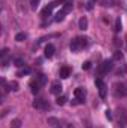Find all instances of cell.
<instances>
[{
	"label": "cell",
	"mask_w": 127,
	"mask_h": 128,
	"mask_svg": "<svg viewBox=\"0 0 127 128\" xmlns=\"http://www.w3.org/2000/svg\"><path fill=\"white\" fill-rule=\"evenodd\" d=\"M96 86L99 88V94L102 98H105L106 97V85H105V82L99 78V79H96Z\"/></svg>",
	"instance_id": "obj_5"
},
{
	"label": "cell",
	"mask_w": 127,
	"mask_h": 128,
	"mask_svg": "<svg viewBox=\"0 0 127 128\" xmlns=\"http://www.w3.org/2000/svg\"><path fill=\"white\" fill-rule=\"evenodd\" d=\"M112 67H114V60H105L103 63L100 64V73L103 74V73H108V72H111L112 70Z\"/></svg>",
	"instance_id": "obj_2"
},
{
	"label": "cell",
	"mask_w": 127,
	"mask_h": 128,
	"mask_svg": "<svg viewBox=\"0 0 127 128\" xmlns=\"http://www.w3.org/2000/svg\"><path fill=\"white\" fill-rule=\"evenodd\" d=\"M54 52H55L54 45H52V43H48L46 48H45V57H46V58H51V57L54 55Z\"/></svg>",
	"instance_id": "obj_9"
},
{
	"label": "cell",
	"mask_w": 127,
	"mask_h": 128,
	"mask_svg": "<svg viewBox=\"0 0 127 128\" xmlns=\"http://www.w3.org/2000/svg\"><path fill=\"white\" fill-rule=\"evenodd\" d=\"M15 66H18V67H23V66H24V60H21V58H17V60H15Z\"/></svg>",
	"instance_id": "obj_25"
},
{
	"label": "cell",
	"mask_w": 127,
	"mask_h": 128,
	"mask_svg": "<svg viewBox=\"0 0 127 128\" xmlns=\"http://www.w3.org/2000/svg\"><path fill=\"white\" fill-rule=\"evenodd\" d=\"M114 43H115V46H120V45H121V40H120V39H115Z\"/></svg>",
	"instance_id": "obj_30"
},
{
	"label": "cell",
	"mask_w": 127,
	"mask_h": 128,
	"mask_svg": "<svg viewBox=\"0 0 127 128\" xmlns=\"http://www.w3.org/2000/svg\"><path fill=\"white\" fill-rule=\"evenodd\" d=\"M106 118H108V119H112V115H111V110H106Z\"/></svg>",
	"instance_id": "obj_29"
},
{
	"label": "cell",
	"mask_w": 127,
	"mask_h": 128,
	"mask_svg": "<svg viewBox=\"0 0 127 128\" xmlns=\"http://www.w3.org/2000/svg\"><path fill=\"white\" fill-rule=\"evenodd\" d=\"M112 60H114V61H120V60H123V52L117 49V51L114 52V57H112Z\"/></svg>",
	"instance_id": "obj_17"
},
{
	"label": "cell",
	"mask_w": 127,
	"mask_h": 128,
	"mask_svg": "<svg viewBox=\"0 0 127 128\" xmlns=\"http://www.w3.org/2000/svg\"><path fill=\"white\" fill-rule=\"evenodd\" d=\"M39 2H40V0H32V8H33V9H36V8H37Z\"/></svg>",
	"instance_id": "obj_28"
},
{
	"label": "cell",
	"mask_w": 127,
	"mask_h": 128,
	"mask_svg": "<svg viewBox=\"0 0 127 128\" xmlns=\"http://www.w3.org/2000/svg\"><path fill=\"white\" fill-rule=\"evenodd\" d=\"M11 88H12L14 91H18V84H17V82H11Z\"/></svg>",
	"instance_id": "obj_27"
},
{
	"label": "cell",
	"mask_w": 127,
	"mask_h": 128,
	"mask_svg": "<svg viewBox=\"0 0 127 128\" xmlns=\"http://www.w3.org/2000/svg\"><path fill=\"white\" fill-rule=\"evenodd\" d=\"M87 27H88V20H87V16L79 18V28H81V30H87Z\"/></svg>",
	"instance_id": "obj_12"
},
{
	"label": "cell",
	"mask_w": 127,
	"mask_h": 128,
	"mask_svg": "<svg viewBox=\"0 0 127 128\" xmlns=\"http://www.w3.org/2000/svg\"><path fill=\"white\" fill-rule=\"evenodd\" d=\"M70 76V68L69 67H61L60 68V78L61 79H67Z\"/></svg>",
	"instance_id": "obj_10"
},
{
	"label": "cell",
	"mask_w": 127,
	"mask_h": 128,
	"mask_svg": "<svg viewBox=\"0 0 127 128\" xmlns=\"http://www.w3.org/2000/svg\"><path fill=\"white\" fill-rule=\"evenodd\" d=\"M55 6H57V2H52V3H49L48 6H45V8H43V10H42V14H40V15H42L43 18L49 16V15H51V12H52V9H54Z\"/></svg>",
	"instance_id": "obj_7"
},
{
	"label": "cell",
	"mask_w": 127,
	"mask_h": 128,
	"mask_svg": "<svg viewBox=\"0 0 127 128\" xmlns=\"http://www.w3.org/2000/svg\"><path fill=\"white\" fill-rule=\"evenodd\" d=\"M30 86H32V92H33V94H36V92L39 91V88H40L42 85H40V84H39V82H37V80L34 79V80H32V82H30Z\"/></svg>",
	"instance_id": "obj_14"
},
{
	"label": "cell",
	"mask_w": 127,
	"mask_h": 128,
	"mask_svg": "<svg viewBox=\"0 0 127 128\" xmlns=\"http://www.w3.org/2000/svg\"><path fill=\"white\" fill-rule=\"evenodd\" d=\"M82 103H84V98H76V97H75V100L72 101L73 106H76V104H82Z\"/></svg>",
	"instance_id": "obj_24"
},
{
	"label": "cell",
	"mask_w": 127,
	"mask_h": 128,
	"mask_svg": "<svg viewBox=\"0 0 127 128\" xmlns=\"http://www.w3.org/2000/svg\"><path fill=\"white\" fill-rule=\"evenodd\" d=\"M36 80H37L40 85H45V84H46V76H45V74H37V76H36Z\"/></svg>",
	"instance_id": "obj_18"
},
{
	"label": "cell",
	"mask_w": 127,
	"mask_h": 128,
	"mask_svg": "<svg viewBox=\"0 0 127 128\" xmlns=\"http://www.w3.org/2000/svg\"><path fill=\"white\" fill-rule=\"evenodd\" d=\"M90 67H91V63H90V61H85V63L82 64V68H84V70H88Z\"/></svg>",
	"instance_id": "obj_26"
},
{
	"label": "cell",
	"mask_w": 127,
	"mask_h": 128,
	"mask_svg": "<svg viewBox=\"0 0 127 128\" xmlns=\"http://www.w3.org/2000/svg\"><path fill=\"white\" fill-rule=\"evenodd\" d=\"M72 6H73V4H72V2H66V3H64V6L61 8V10H63L64 15H67V14L72 10Z\"/></svg>",
	"instance_id": "obj_15"
},
{
	"label": "cell",
	"mask_w": 127,
	"mask_h": 128,
	"mask_svg": "<svg viewBox=\"0 0 127 128\" xmlns=\"http://www.w3.org/2000/svg\"><path fill=\"white\" fill-rule=\"evenodd\" d=\"M33 107H34V109H39V110H46L49 106H48V103H46L43 98H37V100L33 101Z\"/></svg>",
	"instance_id": "obj_4"
},
{
	"label": "cell",
	"mask_w": 127,
	"mask_h": 128,
	"mask_svg": "<svg viewBox=\"0 0 127 128\" xmlns=\"http://www.w3.org/2000/svg\"><path fill=\"white\" fill-rule=\"evenodd\" d=\"M73 94H75L76 98H85V94H87V92H85V90H84V88H76Z\"/></svg>",
	"instance_id": "obj_13"
},
{
	"label": "cell",
	"mask_w": 127,
	"mask_h": 128,
	"mask_svg": "<svg viewBox=\"0 0 127 128\" xmlns=\"http://www.w3.org/2000/svg\"><path fill=\"white\" fill-rule=\"evenodd\" d=\"M11 128H21V119H14L11 122Z\"/></svg>",
	"instance_id": "obj_20"
},
{
	"label": "cell",
	"mask_w": 127,
	"mask_h": 128,
	"mask_svg": "<svg viewBox=\"0 0 127 128\" xmlns=\"http://www.w3.org/2000/svg\"><path fill=\"white\" fill-rule=\"evenodd\" d=\"M29 73H30V68H29V67H24V68H21V70L17 72V76L23 78V76H26V74H29Z\"/></svg>",
	"instance_id": "obj_16"
},
{
	"label": "cell",
	"mask_w": 127,
	"mask_h": 128,
	"mask_svg": "<svg viewBox=\"0 0 127 128\" xmlns=\"http://www.w3.org/2000/svg\"><path fill=\"white\" fill-rule=\"evenodd\" d=\"M46 122H48V125L51 128H61V122H60L57 118H54V116H49Z\"/></svg>",
	"instance_id": "obj_8"
},
{
	"label": "cell",
	"mask_w": 127,
	"mask_h": 128,
	"mask_svg": "<svg viewBox=\"0 0 127 128\" xmlns=\"http://www.w3.org/2000/svg\"><path fill=\"white\" fill-rule=\"evenodd\" d=\"M115 96L117 97H127V86L124 84H117L115 85Z\"/></svg>",
	"instance_id": "obj_3"
},
{
	"label": "cell",
	"mask_w": 127,
	"mask_h": 128,
	"mask_svg": "<svg viewBox=\"0 0 127 128\" xmlns=\"http://www.w3.org/2000/svg\"><path fill=\"white\" fill-rule=\"evenodd\" d=\"M118 115H120V121L123 122V125H127V112H126V109H120Z\"/></svg>",
	"instance_id": "obj_11"
},
{
	"label": "cell",
	"mask_w": 127,
	"mask_h": 128,
	"mask_svg": "<svg viewBox=\"0 0 127 128\" xmlns=\"http://www.w3.org/2000/svg\"><path fill=\"white\" fill-rule=\"evenodd\" d=\"M61 91H63V85H61V82H60V80H54L52 85H51V92L55 94V96H60Z\"/></svg>",
	"instance_id": "obj_6"
},
{
	"label": "cell",
	"mask_w": 127,
	"mask_h": 128,
	"mask_svg": "<svg viewBox=\"0 0 127 128\" xmlns=\"http://www.w3.org/2000/svg\"><path fill=\"white\" fill-rule=\"evenodd\" d=\"M27 39V34L26 33H18L17 36H15V40L17 42H23V40H26Z\"/></svg>",
	"instance_id": "obj_19"
},
{
	"label": "cell",
	"mask_w": 127,
	"mask_h": 128,
	"mask_svg": "<svg viewBox=\"0 0 127 128\" xmlns=\"http://www.w3.org/2000/svg\"><path fill=\"white\" fill-rule=\"evenodd\" d=\"M115 32H117V33L121 32V20H120V18H118V20H117V22H115Z\"/></svg>",
	"instance_id": "obj_23"
},
{
	"label": "cell",
	"mask_w": 127,
	"mask_h": 128,
	"mask_svg": "<svg viewBox=\"0 0 127 128\" xmlns=\"http://www.w3.org/2000/svg\"><path fill=\"white\" fill-rule=\"evenodd\" d=\"M66 100H67V98H66L64 96H58L57 97V100H55V103H57L58 106H63L64 103H66Z\"/></svg>",
	"instance_id": "obj_21"
},
{
	"label": "cell",
	"mask_w": 127,
	"mask_h": 128,
	"mask_svg": "<svg viewBox=\"0 0 127 128\" xmlns=\"http://www.w3.org/2000/svg\"><path fill=\"white\" fill-rule=\"evenodd\" d=\"M87 45H88V39L87 37H75L72 40V43H70V51L76 52L79 49H84Z\"/></svg>",
	"instance_id": "obj_1"
},
{
	"label": "cell",
	"mask_w": 127,
	"mask_h": 128,
	"mask_svg": "<svg viewBox=\"0 0 127 128\" xmlns=\"http://www.w3.org/2000/svg\"><path fill=\"white\" fill-rule=\"evenodd\" d=\"M63 18H64L63 10H58V12H57V15H55V21H63Z\"/></svg>",
	"instance_id": "obj_22"
}]
</instances>
